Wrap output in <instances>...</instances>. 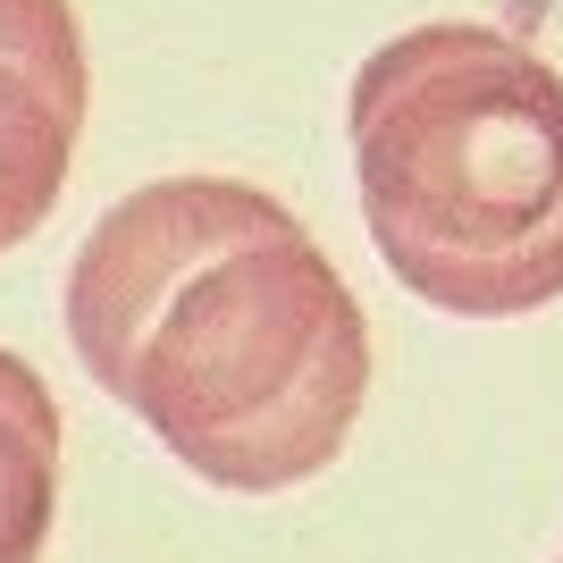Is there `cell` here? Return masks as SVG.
I'll return each mask as SVG.
<instances>
[{
	"instance_id": "obj_1",
	"label": "cell",
	"mask_w": 563,
	"mask_h": 563,
	"mask_svg": "<svg viewBox=\"0 0 563 563\" xmlns=\"http://www.w3.org/2000/svg\"><path fill=\"white\" fill-rule=\"evenodd\" d=\"M68 345L194 479L303 488L371 404V320L320 235L244 177H152L68 261Z\"/></svg>"
},
{
	"instance_id": "obj_2",
	"label": "cell",
	"mask_w": 563,
	"mask_h": 563,
	"mask_svg": "<svg viewBox=\"0 0 563 563\" xmlns=\"http://www.w3.org/2000/svg\"><path fill=\"white\" fill-rule=\"evenodd\" d=\"M353 186L378 261L454 320L563 295V76L505 25H412L345 93Z\"/></svg>"
},
{
	"instance_id": "obj_3",
	"label": "cell",
	"mask_w": 563,
	"mask_h": 563,
	"mask_svg": "<svg viewBox=\"0 0 563 563\" xmlns=\"http://www.w3.org/2000/svg\"><path fill=\"white\" fill-rule=\"evenodd\" d=\"M85 101L93 68L76 0H0V253H18L59 211Z\"/></svg>"
},
{
	"instance_id": "obj_4",
	"label": "cell",
	"mask_w": 563,
	"mask_h": 563,
	"mask_svg": "<svg viewBox=\"0 0 563 563\" xmlns=\"http://www.w3.org/2000/svg\"><path fill=\"white\" fill-rule=\"evenodd\" d=\"M59 404L25 353L0 345V563H43L59 521Z\"/></svg>"
},
{
	"instance_id": "obj_5",
	"label": "cell",
	"mask_w": 563,
	"mask_h": 563,
	"mask_svg": "<svg viewBox=\"0 0 563 563\" xmlns=\"http://www.w3.org/2000/svg\"><path fill=\"white\" fill-rule=\"evenodd\" d=\"M555 563H563V555H555Z\"/></svg>"
}]
</instances>
